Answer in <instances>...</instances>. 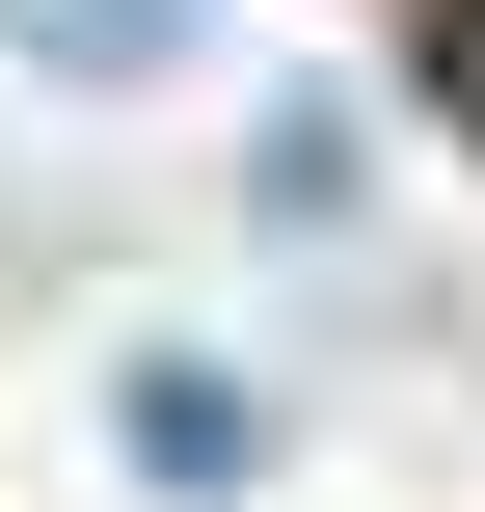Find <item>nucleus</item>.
Listing matches in <instances>:
<instances>
[{
	"instance_id": "1",
	"label": "nucleus",
	"mask_w": 485,
	"mask_h": 512,
	"mask_svg": "<svg viewBox=\"0 0 485 512\" xmlns=\"http://www.w3.org/2000/svg\"><path fill=\"white\" fill-rule=\"evenodd\" d=\"M0 27H27L54 81H162V54H189V0H0Z\"/></svg>"
}]
</instances>
